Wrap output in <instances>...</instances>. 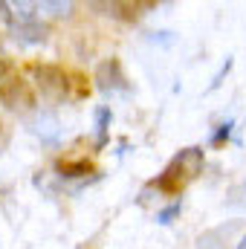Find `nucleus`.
I'll return each instance as SVG.
<instances>
[{"label": "nucleus", "mask_w": 246, "mask_h": 249, "mask_svg": "<svg viewBox=\"0 0 246 249\" xmlns=\"http://www.w3.org/2000/svg\"><path fill=\"white\" fill-rule=\"evenodd\" d=\"M232 67H235V58H232V55H229V58H226V61L220 64V70H217V72H214V78H211V84H209V90H206V93H214V90H217V87H220V84H223V78H226V75H229V70H232Z\"/></svg>", "instance_id": "8"}, {"label": "nucleus", "mask_w": 246, "mask_h": 249, "mask_svg": "<svg viewBox=\"0 0 246 249\" xmlns=\"http://www.w3.org/2000/svg\"><path fill=\"white\" fill-rule=\"evenodd\" d=\"M0 20H3V23H9V26H12V20H15L12 6H9V3H3V0H0Z\"/></svg>", "instance_id": "12"}, {"label": "nucleus", "mask_w": 246, "mask_h": 249, "mask_svg": "<svg viewBox=\"0 0 246 249\" xmlns=\"http://www.w3.org/2000/svg\"><path fill=\"white\" fill-rule=\"evenodd\" d=\"M96 87L102 90V93H130V84H127V78H124L122 72V64L116 61V58H107V61H102L96 67Z\"/></svg>", "instance_id": "1"}, {"label": "nucleus", "mask_w": 246, "mask_h": 249, "mask_svg": "<svg viewBox=\"0 0 246 249\" xmlns=\"http://www.w3.org/2000/svg\"><path fill=\"white\" fill-rule=\"evenodd\" d=\"M35 78H38V87L47 99H61L67 90L64 72L58 67H35Z\"/></svg>", "instance_id": "2"}, {"label": "nucleus", "mask_w": 246, "mask_h": 249, "mask_svg": "<svg viewBox=\"0 0 246 249\" xmlns=\"http://www.w3.org/2000/svg\"><path fill=\"white\" fill-rule=\"evenodd\" d=\"M38 12H50L53 18H70L72 15V3H61V0H41Z\"/></svg>", "instance_id": "6"}, {"label": "nucleus", "mask_w": 246, "mask_h": 249, "mask_svg": "<svg viewBox=\"0 0 246 249\" xmlns=\"http://www.w3.org/2000/svg\"><path fill=\"white\" fill-rule=\"evenodd\" d=\"M12 38L18 44H44L47 38V26L38 23V20H29V23H12Z\"/></svg>", "instance_id": "4"}, {"label": "nucleus", "mask_w": 246, "mask_h": 249, "mask_svg": "<svg viewBox=\"0 0 246 249\" xmlns=\"http://www.w3.org/2000/svg\"><path fill=\"white\" fill-rule=\"evenodd\" d=\"M29 130H32L44 145H58V139H61V124H58V116H55V113H50V110L38 113Z\"/></svg>", "instance_id": "3"}, {"label": "nucleus", "mask_w": 246, "mask_h": 249, "mask_svg": "<svg viewBox=\"0 0 246 249\" xmlns=\"http://www.w3.org/2000/svg\"><path fill=\"white\" fill-rule=\"evenodd\" d=\"M238 249H246V235L241 238V241H238Z\"/></svg>", "instance_id": "13"}, {"label": "nucleus", "mask_w": 246, "mask_h": 249, "mask_svg": "<svg viewBox=\"0 0 246 249\" xmlns=\"http://www.w3.org/2000/svg\"><path fill=\"white\" fill-rule=\"evenodd\" d=\"M180 212H183V200H174L171 206H165V209L157 212V223H159V226H171L174 217H180Z\"/></svg>", "instance_id": "7"}, {"label": "nucleus", "mask_w": 246, "mask_h": 249, "mask_svg": "<svg viewBox=\"0 0 246 249\" xmlns=\"http://www.w3.org/2000/svg\"><path fill=\"white\" fill-rule=\"evenodd\" d=\"M61 174H64V177H81V174H87V162H75V165H61Z\"/></svg>", "instance_id": "11"}, {"label": "nucleus", "mask_w": 246, "mask_h": 249, "mask_svg": "<svg viewBox=\"0 0 246 249\" xmlns=\"http://www.w3.org/2000/svg\"><path fill=\"white\" fill-rule=\"evenodd\" d=\"M232 127H235V119H226V122H220V124H217V130H211L209 142H211V145H217V142L229 139V136H232Z\"/></svg>", "instance_id": "9"}, {"label": "nucleus", "mask_w": 246, "mask_h": 249, "mask_svg": "<svg viewBox=\"0 0 246 249\" xmlns=\"http://www.w3.org/2000/svg\"><path fill=\"white\" fill-rule=\"evenodd\" d=\"M148 41L151 44H174V32H168V29H162V32H148Z\"/></svg>", "instance_id": "10"}, {"label": "nucleus", "mask_w": 246, "mask_h": 249, "mask_svg": "<svg viewBox=\"0 0 246 249\" xmlns=\"http://www.w3.org/2000/svg\"><path fill=\"white\" fill-rule=\"evenodd\" d=\"M93 119H96V148H105L107 145V130H110V122H113V110L107 105H99L93 110Z\"/></svg>", "instance_id": "5"}, {"label": "nucleus", "mask_w": 246, "mask_h": 249, "mask_svg": "<svg viewBox=\"0 0 246 249\" xmlns=\"http://www.w3.org/2000/svg\"><path fill=\"white\" fill-rule=\"evenodd\" d=\"M3 67H6V61H3V53H0V72H3Z\"/></svg>", "instance_id": "14"}]
</instances>
